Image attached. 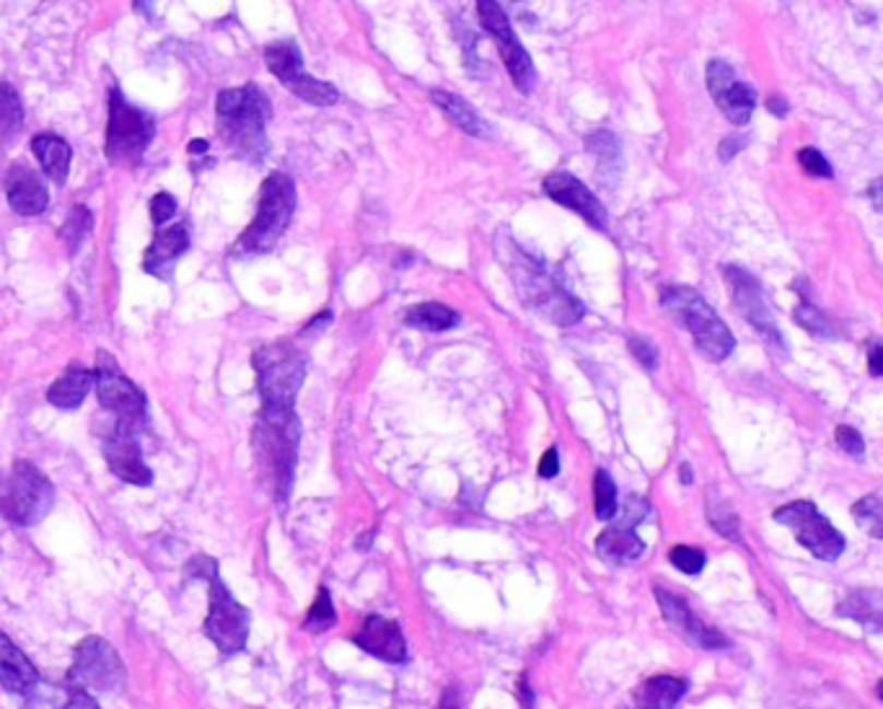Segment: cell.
Wrapping results in <instances>:
<instances>
[{
    "instance_id": "cell-18",
    "label": "cell",
    "mask_w": 883,
    "mask_h": 709,
    "mask_svg": "<svg viewBox=\"0 0 883 709\" xmlns=\"http://www.w3.org/2000/svg\"><path fill=\"white\" fill-rule=\"evenodd\" d=\"M545 194L552 200V203L578 213L590 228H599V231L607 228V220H609L607 207H604L599 203V197H596V194L590 192L578 177H573V173H565V171L549 173V177L545 179Z\"/></svg>"
},
{
    "instance_id": "cell-27",
    "label": "cell",
    "mask_w": 883,
    "mask_h": 709,
    "mask_svg": "<svg viewBox=\"0 0 883 709\" xmlns=\"http://www.w3.org/2000/svg\"><path fill=\"white\" fill-rule=\"evenodd\" d=\"M837 614L847 616V618H855V622L863 624L866 629L881 632V627H883V598H881V590H875V588L855 590V593H850L843 603H839Z\"/></svg>"
},
{
    "instance_id": "cell-1",
    "label": "cell",
    "mask_w": 883,
    "mask_h": 709,
    "mask_svg": "<svg viewBox=\"0 0 883 709\" xmlns=\"http://www.w3.org/2000/svg\"><path fill=\"white\" fill-rule=\"evenodd\" d=\"M298 441H301V425H298L294 409L262 407L260 417H256L252 446L256 464H260L262 474L281 505L288 503L290 486H294Z\"/></svg>"
},
{
    "instance_id": "cell-43",
    "label": "cell",
    "mask_w": 883,
    "mask_h": 709,
    "mask_svg": "<svg viewBox=\"0 0 883 709\" xmlns=\"http://www.w3.org/2000/svg\"><path fill=\"white\" fill-rule=\"evenodd\" d=\"M60 709H102V707H99V701H96L86 689L68 684L65 686V701H62Z\"/></svg>"
},
{
    "instance_id": "cell-47",
    "label": "cell",
    "mask_w": 883,
    "mask_h": 709,
    "mask_svg": "<svg viewBox=\"0 0 883 709\" xmlns=\"http://www.w3.org/2000/svg\"><path fill=\"white\" fill-rule=\"evenodd\" d=\"M868 363H871L873 378H879V375L883 373V347L881 345L871 347V360H868Z\"/></svg>"
},
{
    "instance_id": "cell-28",
    "label": "cell",
    "mask_w": 883,
    "mask_h": 709,
    "mask_svg": "<svg viewBox=\"0 0 883 709\" xmlns=\"http://www.w3.org/2000/svg\"><path fill=\"white\" fill-rule=\"evenodd\" d=\"M430 99H433L435 107L449 117V122L456 124V128L462 132H467V135H472V137L488 135L482 117H479L475 112V107H469V101L462 99L458 94L438 92V88H435V92H430Z\"/></svg>"
},
{
    "instance_id": "cell-23",
    "label": "cell",
    "mask_w": 883,
    "mask_h": 709,
    "mask_svg": "<svg viewBox=\"0 0 883 709\" xmlns=\"http://www.w3.org/2000/svg\"><path fill=\"white\" fill-rule=\"evenodd\" d=\"M9 205L13 213L26 215H41L50 205V192L37 173L29 169H13L9 173Z\"/></svg>"
},
{
    "instance_id": "cell-19",
    "label": "cell",
    "mask_w": 883,
    "mask_h": 709,
    "mask_svg": "<svg viewBox=\"0 0 883 709\" xmlns=\"http://www.w3.org/2000/svg\"><path fill=\"white\" fill-rule=\"evenodd\" d=\"M104 456H107L112 474L122 482L135 486H148L153 482L148 464L143 461L141 443H138V430L115 425L112 433L104 441Z\"/></svg>"
},
{
    "instance_id": "cell-21",
    "label": "cell",
    "mask_w": 883,
    "mask_h": 709,
    "mask_svg": "<svg viewBox=\"0 0 883 709\" xmlns=\"http://www.w3.org/2000/svg\"><path fill=\"white\" fill-rule=\"evenodd\" d=\"M187 249H190V226L184 224H174L169 228H162L156 233V239L145 252L143 269L153 277H162V280H169L174 262L182 256Z\"/></svg>"
},
{
    "instance_id": "cell-31",
    "label": "cell",
    "mask_w": 883,
    "mask_h": 709,
    "mask_svg": "<svg viewBox=\"0 0 883 709\" xmlns=\"http://www.w3.org/2000/svg\"><path fill=\"white\" fill-rule=\"evenodd\" d=\"M285 88H288V92H294L301 101L314 104V107H332V104L339 101V92L335 86H332V83L319 81V79H314V75H309L306 71L301 75H296V79L290 81Z\"/></svg>"
},
{
    "instance_id": "cell-42",
    "label": "cell",
    "mask_w": 883,
    "mask_h": 709,
    "mask_svg": "<svg viewBox=\"0 0 883 709\" xmlns=\"http://www.w3.org/2000/svg\"><path fill=\"white\" fill-rule=\"evenodd\" d=\"M174 213H177V200L169 192H158L151 200V218L156 226H164L166 220H171Z\"/></svg>"
},
{
    "instance_id": "cell-20",
    "label": "cell",
    "mask_w": 883,
    "mask_h": 709,
    "mask_svg": "<svg viewBox=\"0 0 883 709\" xmlns=\"http://www.w3.org/2000/svg\"><path fill=\"white\" fill-rule=\"evenodd\" d=\"M356 645L368 656L386 660V663H405L407 642L399 624L384 616H368L366 624L356 635Z\"/></svg>"
},
{
    "instance_id": "cell-46",
    "label": "cell",
    "mask_w": 883,
    "mask_h": 709,
    "mask_svg": "<svg viewBox=\"0 0 883 709\" xmlns=\"http://www.w3.org/2000/svg\"><path fill=\"white\" fill-rule=\"evenodd\" d=\"M736 141H739V137H726V141H723V148H720L723 161H731L733 153L741 151L743 145H747V141H741V143H736Z\"/></svg>"
},
{
    "instance_id": "cell-52",
    "label": "cell",
    "mask_w": 883,
    "mask_h": 709,
    "mask_svg": "<svg viewBox=\"0 0 883 709\" xmlns=\"http://www.w3.org/2000/svg\"><path fill=\"white\" fill-rule=\"evenodd\" d=\"M681 479H684V484H690V482H692V474H690V467H687V464H684V467H681Z\"/></svg>"
},
{
    "instance_id": "cell-17",
    "label": "cell",
    "mask_w": 883,
    "mask_h": 709,
    "mask_svg": "<svg viewBox=\"0 0 883 709\" xmlns=\"http://www.w3.org/2000/svg\"><path fill=\"white\" fill-rule=\"evenodd\" d=\"M656 598L660 614H664L666 622L671 624V629L677 632L679 637H684L687 642L694 645V648L720 650L731 645L720 629L707 627L705 622H700V618L694 616V611L690 609V603H687L681 596L669 593L666 588H656Z\"/></svg>"
},
{
    "instance_id": "cell-13",
    "label": "cell",
    "mask_w": 883,
    "mask_h": 709,
    "mask_svg": "<svg viewBox=\"0 0 883 709\" xmlns=\"http://www.w3.org/2000/svg\"><path fill=\"white\" fill-rule=\"evenodd\" d=\"M477 16L482 21L485 32L490 34L492 41H496L500 58H503V65L508 75H511L513 86L518 88L521 94H528L534 86V79H537V71H534V62L528 58V52L521 45L516 32H513L511 21H508L505 11L500 9L498 0H477Z\"/></svg>"
},
{
    "instance_id": "cell-12",
    "label": "cell",
    "mask_w": 883,
    "mask_h": 709,
    "mask_svg": "<svg viewBox=\"0 0 883 709\" xmlns=\"http://www.w3.org/2000/svg\"><path fill=\"white\" fill-rule=\"evenodd\" d=\"M772 518L777 524L788 526L792 533H796L798 544L809 549L813 557L834 562L839 554L845 552V537L830 524V518H824L822 513L816 510V505L809 503V500H796V503L777 507L772 513Z\"/></svg>"
},
{
    "instance_id": "cell-10",
    "label": "cell",
    "mask_w": 883,
    "mask_h": 709,
    "mask_svg": "<svg viewBox=\"0 0 883 709\" xmlns=\"http://www.w3.org/2000/svg\"><path fill=\"white\" fill-rule=\"evenodd\" d=\"M94 388L104 409L115 414V425L141 430L148 420V399L132 381L120 371L112 354L99 352L94 368Z\"/></svg>"
},
{
    "instance_id": "cell-2",
    "label": "cell",
    "mask_w": 883,
    "mask_h": 709,
    "mask_svg": "<svg viewBox=\"0 0 883 709\" xmlns=\"http://www.w3.org/2000/svg\"><path fill=\"white\" fill-rule=\"evenodd\" d=\"M218 117V135L228 148L247 161L260 164L267 153V122L273 120V107L267 96L256 86L226 88L215 101Z\"/></svg>"
},
{
    "instance_id": "cell-5",
    "label": "cell",
    "mask_w": 883,
    "mask_h": 709,
    "mask_svg": "<svg viewBox=\"0 0 883 709\" xmlns=\"http://www.w3.org/2000/svg\"><path fill=\"white\" fill-rule=\"evenodd\" d=\"M660 303L677 322L690 332L697 350L705 354L713 363H720L728 354L733 352L736 339L728 329L726 322L715 314L711 303L702 298L697 290L687 288V285H669L660 293Z\"/></svg>"
},
{
    "instance_id": "cell-45",
    "label": "cell",
    "mask_w": 883,
    "mask_h": 709,
    "mask_svg": "<svg viewBox=\"0 0 883 709\" xmlns=\"http://www.w3.org/2000/svg\"><path fill=\"white\" fill-rule=\"evenodd\" d=\"M560 474V454L558 448H547L545 456L539 461V477L541 479H554Z\"/></svg>"
},
{
    "instance_id": "cell-24",
    "label": "cell",
    "mask_w": 883,
    "mask_h": 709,
    "mask_svg": "<svg viewBox=\"0 0 883 709\" xmlns=\"http://www.w3.org/2000/svg\"><path fill=\"white\" fill-rule=\"evenodd\" d=\"M690 692V684L677 676H656L632 692L628 709H673Z\"/></svg>"
},
{
    "instance_id": "cell-34",
    "label": "cell",
    "mask_w": 883,
    "mask_h": 709,
    "mask_svg": "<svg viewBox=\"0 0 883 709\" xmlns=\"http://www.w3.org/2000/svg\"><path fill=\"white\" fill-rule=\"evenodd\" d=\"M617 484L609 471L599 469L594 477V513L599 520H611L617 516Z\"/></svg>"
},
{
    "instance_id": "cell-32",
    "label": "cell",
    "mask_w": 883,
    "mask_h": 709,
    "mask_svg": "<svg viewBox=\"0 0 883 709\" xmlns=\"http://www.w3.org/2000/svg\"><path fill=\"white\" fill-rule=\"evenodd\" d=\"M707 518H711L713 528L723 533V537L731 541H741L739 516H736L733 507L720 497V492H715V486L707 490Z\"/></svg>"
},
{
    "instance_id": "cell-22",
    "label": "cell",
    "mask_w": 883,
    "mask_h": 709,
    "mask_svg": "<svg viewBox=\"0 0 883 709\" xmlns=\"http://www.w3.org/2000/svg\"><path fill=\"white\" fill-rule=\"evenodd\" d=\"M0 684L19 697H29L39 684V673L32 660L3 632H0Z\"/></svg>"
},
{
    "instance_id": "cell-40",
    "label": "cell",
    "mask_w": 883,
    "mask_h": 709,
    "mask_svg": "<svg viewBox=\"0 0 883 709\" xmlns=\"http://www.w3.org/2000/svg\"><path fill=\"white\" fill-rule=\"evenodd\" d=\"M798 164H801V169L809 173V177H822V179H832L834 177V171H832L830 161H826V156L816 148L798 151Z\"/></svg>"
},
{
    "instance_id": "cell-25",
    "label": "cell",
    "mask_w": 883,
    "mask_h": 709,
    "mask_svg": "<svg viewBox=\"0 0 883 709\" xmlns=\"http://www.w3.org/2000/svg\"><path fill=\"white\" fill-rule=\"evenodd\" d=\"M94 388V371L81 365H71L47 392V401L58 409H75L83 405L88 392Z\"/></svg>"
},
{
    "instance_id": "cell-48",
    "label": "cell",
    "mask_w": 883,
    "mask_h": 709,
    "mask_svg": "<svg viewBox=\"0 0 883 709\" xmlns=\"http://www.w3.org/2000/svg\"><path fill=\"white\" fill-rule=\"evenodd\" d=\"M518 699H521V705H524V709H534V694H532V689H528L524 676H521V681H518Z\"/></svg>"
},
{
    "instance_id": "cell-36",
    "label": "cell",
    "mask_w": 883,
    "mask_h": 709,
    "mask_svg": "<svg viewBox=\"0 0 883 709\" xmlns=\"http://www.w3.org/2000/svg\"><path fill=\"white\" fill-rule=\"evenodd\" d=\"M335 622H337V614H335V606H332L330 590L319 588L317 601L311 603L309 616H306V629H309V632H326L330 627H335Z\"/></svg>"
},
{
    "instance_id": "cell-7",
    "label": "cell",
    "mask_w": 883,
    "mask_h": 709,
    "mask_svg": "<svg viewBox=\"0 0 883 709\" xmlns=\"http://www.w3.org/2000/svg\"><path fill=\"white\" fill-rule=\"evenodd\" d=\"M260 388L262 407L267 409H294L296 396L306 378L303 352L290 343L264 345L252 358Z\"/></svg>"
},
{
    "instance_id": "cell-14",
    "label": "cell",
    "mask_w": 883,
    "mask_h": 709,
    "mask_svg": "<svg viewBox=\"0 0 883 709\" xmlns=\"http://www.w3.org/2000/svg\"><path fill=\"white\" fill-rule=\"evenodd\" d=\"M614 524H611L607 531L599 533L596 539V554L609 565H630V562H637L645 552V541L637 537L635 528L640 520L648 516V503L637 495H628L622 503V510L617 507Z\"/></svg>"
},
{
    "instance_id": "cell-26",
    "label": "cell",
    "mask_w": 883,
    "mask_h": 709,
    "mask_svg": "<svg viewBox=\"0 0 883 709\" xmlns=\"http://www.w3.org/2000/svg\"><path fill=\"white\" fill-rule=\"evenodd\" d=\"M32 151L34 156L39 158L41 169H45V173L52 179V182L58 184L65 182L68 173H71V158H73L71 145L62 141V137L52 135V132H41V135L32 141Z\"/></svg>"
},
{
    "instance_id": "cell-6",
    "label": "cell",
    "mask_w": 883,
    "mask_h": 709,
    "mask_svg": "<svg viewBox=\"0 0 883 709\" xmlns=\"http://www.w3.org/2000/svg\"><path fill=\"white\" fill-rule=\"evenodd\" d=\"M296 213V184L288 173H270L262 182L260 207L252 226L236 241L234 254H264L288 231Z\"/></svg>"
},
{
    "instance_id": "cell-16",
    "label": "cell",
    "mask_w": 883,
    "mask_h": 709,
    "mask_svg": "<svg viewBox=\"0 0 883 709\" xmlns=\"http://www.w3.org/2000/svg\"><path fill=\"white\" fill-rule=\"evenodd\" d=\"M726 283H728V288H731L733 303H736V309L741 311V316L747 319V322L752 324L769 345L783 347V335H780V329H777L775 316H772L767 298H764L756 277L749 275L747 269L731 264V267H726Z\"/></svg>"
},
{
    "instance_id": "cell-37",
    "label": "cell",
    "mask_w": 883,
    "mask_h": 709,
    "mask_svg": "<svg viewBox=\"0 0 883 709\" xmlns=\"http://www.w3.org/2000/svg\"><path fill=\"white\" fill-rule=\"evenodd\" d=\"M92 224H94L92 211H86V207H75V211L68 215V220H65V226H62L60 236H62V241H65L68 247H71V252H75V249H79L83 243V239H86V236L92 233Z\"/></svg>"
},
{
    "instance_id": "cell-38",
    "label": "cell",
    "mask_w": 883,
    "mask_h": 709,
    "mask_svg": "<svg viewBox=\"0 0 883 709\" xmlns=\"http://www.w3.org/2000/svg\"><path fill=\"white\" fill-rule=\"evenodd\" d=\"M796 322L803 326L806 332H811V335L816 337H834V326L830 324V319H826L822 311L816 309V305H811L809 301H801L796 309Z\"/></svg>"
},
{
    "instance_id": "cell-51",
    "label": "cell",
    "mask_w": 883,
    "mask_h": 709,
    "mask_svg": "<svg viewBox=\"0 0 883 709\" xmlns=\"http://www.w3.org/2000/svg\"><path fill=\"white\" fill-rule=\"evenodd\" d=\"M190 153H205L207 151V141H203V137H198V141H192L190 143V148H187Z\"/></svg>"
},
{
    "instance_id": "cell-50",
    "label": "cell",
    "mask_w": 883,
    "mask_h": 709,
    "mask_svg": "<svg viewBox=\"0 0 883 709\" xmlns=\"http://www.w3.org/2000/svg\"><path fill=\"white\" fill-rule=\"evenodd\" d=\"M767 107H769V112H775V115H780V117L788 115V104H785V101L780 99V96H769Z\"/></svg>"
},
{
    "instance_id": "cell-41",
    "label": "cell",
    "mask_w": 883,
    "mask_h": 709,
    "mask_svg": "<svg viewBox=\"0 0 883 709\" xmlns=\"http://www.w3.org/2000/svg\"><path fill=\"white\" fill-rule=\"evenodd\" d=\"M834 437H837L839 448L847 450V454H850V456L858 458V456L866 454V441H863V435H860L855 428H850V425H839L837 430H834Z\"/></svg>"
},
{
    "instance_id": "cell-30",
    "label": "cell",
    "mask_w": 883,
    "mask_h": 709,
    "mask_svg": "<svg viewBox=\"0 0 883 709\" xmlns=\"http://www.w3.org/2000/svg\"><path fill=\"white\" fill-rule=\"evenodd\" d=\"M462 322V316L456 314L454 309L443 303H417L413 309L405 311V324L415 326V329H426V332H446L454 329V326Z\"/></svg>"
},
{
    "instance_id": "cell-39",
    "label": "cell",
    "mask_w": 883,
    "mask_h": 709,
    "mask_svg": "<svg viewBox=\"0 0 883 709\" xmlns=\"http://www.w3.org/2000/svg\"><path fill=\"white\" fill-rule=\"evenodd\" d=\"M669 560H671V565L681 569L684 575H700L707 565V554L702 552V549H694L687 544L673 546L669 552Z\"/></svg>"
},
{
    "instance_id": "cell-9",
    "label": "cell",
    "mask_w": 883,
    "mask_h": 709,
    "mask_svg": "<svg viewBox=\"0 0 883 709\" xmlns=\"http://www.w3.org/2000/svg\"><path fill=\"white\" fill-rule=\"evenodd\" d=\"M156 135V124L145 112L124 99L120 88L109 94V122L104 153L117 166H135L143 161L145 151Z\"/></svg>"
},
{
    "instance_id": "cell-44",
    "label": "cell",
    "mask_w": 883,
    "mask_h": 709,
    "mask_svg": "<svg viewBox=\"0 0 883 709\" xmlns=\"http://www.w3.org/2000/svg\"><path fill=\"white\" fill-rule=\"evenodd\" d=\"M630 350L640 363H643V368H648V371L658 365V350L645 337H630Z\"/></svg>"
},
{
    "instance_id": "cell-4",
    "label": "cell",
    "mask_w": 883,
    "mask_h": 709,
    "mask_svg": "<svg viewBox=\"0 0 883 709\" xmlns=\"http://www.w3.org/2000/svg\"><path fill=\"white\" fill-rule=\"evenodd\" d=\"M187 567H190L192 578L207 580V606L211 609H207L205 618V635L213 639V645L224 656H236V652L247 648L252 616H249V611L220 582L215 560L194 557Z\"/></svg>"
},
{
    "instance_id": "cell-33",
    "label": "cell",
    "mask_w": 883,
    "mask_h": 709,
    "mask_svg": "<svg viewBox=\"0 0 883 709\" xmlns=\"http://www.w3.org/2000/svg\"><path fill=\"white\" fill-rule=\"evenodd\" d=\"M21 128H24V104H21V96L9 83H0V137L9 141Z\"/></svg>"
},
{
    "instance_id": "cell-11",
    "label": "cell",
    "mask_w": 883,
    "mask_h": 709,
    "mask_svg": "<svg viewBox=\"0 0 883 709\" xmlns=\"http://www.w3.org/2000/svg\"><path fill=\"white\" fill-rule=\"evenodd\" d=\"M128 681V671H124L122 658L107 639L102 637H86L81 639L75 648V658L68 673V684L81 686L86 692H120Z\"/></svg>"
},
{
    "instance_id": "cell-3",
    "label": "cell",
    "mask_w": 883,
    "mask_h": 709,
    "mask_svg": "<svg viewBox=\"0 0 883 709\" xmlns=\"http://www.w3.org/2000/svg\"><path fill=\"white\" fill-rule=\"evenodd\" d=\"M508 249H511V256L505 260V267L508 273L516 277V288L521 298L528 303V309L539 311L541 316L558 326L578 324L586 314L578 298L568 293L565 285L554 280L545 264L532 260L516 243L511 241Z\"/></svg>"
},
{
    "instance_id": "cell-8",
    "label": "cell",
    "mask_w": 883,
    "mask_h": 709,
    "mask_svg": "<svg viewBox=\"0 0 883 709\" xmlns=\"http://www.w3.org/2000/svg\"><path fill=\"white\" fill-rule=\"evenodd\" d=\"M55 490L32 461H13L0 477V516L16 526H37L52 510Z\"/></svg>"
},
{
    "instance_id": "cell-15",
    "label": "cell",
    "mask_w": 883,
    "mask_h": 709,
    "mask_svg": "<svg viewBox=\"0 0 883 709\" xmlns=\"http://www.w3.org/2000/svg\"><path fill=\"white\" fill-rule=\"evenodd\" d=\"M707 88H711L713 101L718 104V109L726 115V120L731 124H747L752 120L756 101L760 96L749 83H743L739 75L728 62L723 60H711L707 62Z\"/></svg>"
},
{
    "instance_id": "cell-35",
    "label": "cell",
    "mask_w": 883,
    "mask_h": 709,
    "mask_svg": "<svg viewBox=\"0 0 883 709\" xmlns=\"http://www.w3.org/2000/svg\"><path fill=\"white\" fill-rule=\"evenodd\" d=\"M852 516L860 526H866L871 531L873 539L883 537V507L879 495H868L863 500L852 505Z\"/></svg>"
},
{
    "instance_id": "cell-49",
    "label": "cell",
    "mask_w": 883,
    "mask_h": 709,
    "mask_svg": "<svg viewBox=\"0 0 883 709\" xmlns=\"http://www.w3.org/2000/svg\"><path fill=\"white\" fill-rule=\"evenodd\" d=\"M438 709H462V705H458V694H456V689H446V692H443L441 705H438Z\"/></svg>"
},
{
    "instance_id": "cell-29",
    "label": "cell",
    "mask_w": 883,
    "mask_h": 709,
    "mask_svg": "<svg viewBox=\"0 0 883 709\" xmlns=\"http://www.w3.org/2000/svg\"><path fill=\"white\" fill-rule=\"evenodd\" d=\"M264 62H267L270 73H273L283 86H288L296 75L303 73L301 50H298L296 41L290 39H281L267 45V50H264Z\"/></svg>"
}]
</instances>
